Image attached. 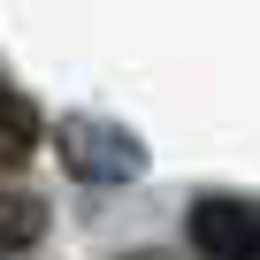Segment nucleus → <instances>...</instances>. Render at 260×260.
Masks as SVG:
<instances>
[{"label": "nucleus", "instance_id": "f257e3e1", "mask_svg": "<svg viewBox=\"0 0 260 260\" xmlns=\"http://www.w3.org/2000/svg\"><path fill=\"white\" fill-rule=\"evenodd\" d=\"M54 153H61V169L77 184H130L146 169V146L122 122H100V115H61L54 122Z\"/></svg>", "mask_w": 260, "mask_h": 260}, {"label": "nucleus", "instance_id": "f03ea898", "mask_svg": "<svg viewBox=\"0 0 260 260\" xmlns=\"http://www.w3.org/2000/svg\"><path fill=\"white\" fill-rule=\"evenodd\" d=\"M191 252L199 260H260V207L245 199H199L191 207Z\"/></svg>", "mask_w": 260, "mask_h": 260}, {"label": "nucleus", "instance_id": "7ed1b4c3", "mask_svg": "<svg viewBox=\"0 0 260 260\" xmlns=\"http://www.w3.org/2000/svg\"><path fill=\"white\" fill-rule=\"evenodd\" d=\"M31 146H39V107L0 77V169H16V161H31Z\"/></svg>", "mask_w": 260, "mask_h": 260}, {"label": "nucleus", "instance_id": "20e7f679", "mask_svg": "<svg viewBox=\"0 0 260 260\" xmlns=\"http://www.w3.org/2000/svg\"><path fill=\"white\" fill-rule=\"evenodd\" d=\"M39 237H46V207L31 191H0V260H8V252H31Z\"/></svg>", "mask_w": 260, "mask_h": 260}]
</instances>
